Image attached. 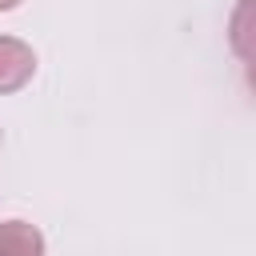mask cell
Segmentation results:
<instances>
[{
	"instance_id": "2",
	"label": "cell",
	"mask_w": 256,
	"mask_h": 256,
	"mask_svg": "<svg viewBox=\"0 0 256 256\" xmlns=\"http://www.w3.org/2000/svg\"><path fill=\"white\" fill-rule=\"evenodd\" d=\"M40 252H44L40 228H32L24 220L0 224V256H40Z\"/></svg>"
},
{
	"instance_id": "3",
	"label": "cell",
	"mask_w": 256,
	"mask_h": 256,
	"mask_svg": "<svg viewBox=\"0 0 256 256\" xmlns=\"http://www.w3.org/2000/svg\"><path fill=\"white\" fill-rule=\"evenodd\" d=\"M16 4H20V0H0V12H12Z\"/></svg>"
},
{
	"instance_id": "4",
	"label": "cell",
	"mask_w": 256,
	"mask_h": 256,
	"mask_svg": "<svg viewBox=\"0 0 256 256\" xmlns=\"http://www.w3.org/2000/svg\"><path fill=\"white\" fill-rule=\"evenodd\" d=\"M0 144H4V136H0Z\"/></svg>"
},
{
	"instance_id": "1",
	"label": "cell",
	"mask_w": 256,
	"mask_h": 256,
	"mask_svg": "<svg viewBox=\"0 0 256 256\" xmlns=\"http://www.w3.org/2000/svg\"><path fill=\"white\" fill-rule=\"evenodd\" d=\"M36 72V52L32 44L16 40V36H0V96L4 92H20Z\"/></svg>"
}]
</instances>
